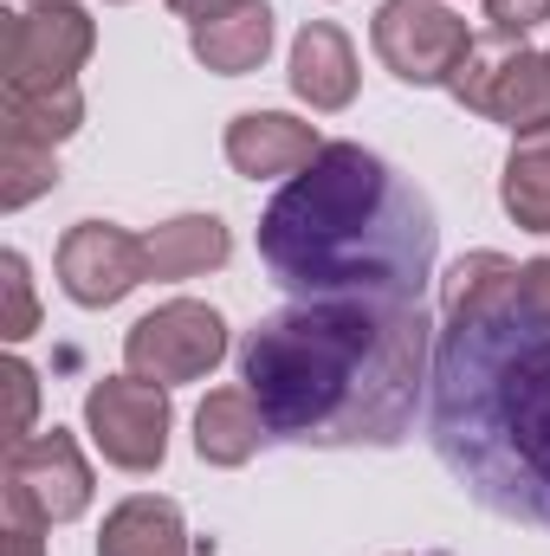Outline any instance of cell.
Returning <instances> with one entry per match:
<instances>
[{
	"label": "cell",
	"instance_id": "obj_1",
	"mask_svg": "<svg viewBox=\"0 0 550 556\" xmlns=\"http://www.w3.org/2000/svg\"><path fill=\"white\" fill-rule=\"evenodd\" d=\"M427 440L486 511L550 531V324L518 311L505 253H466L440 278Z\"/></svg>",
	"mask_w": 550,
	"mask_h": 556
},
{
	"label": "cell",
	"instance_id": "obj_2",
	"mask_svg": "<svg viewBox=\"0 0 550 556\" xmlns=\"http://www.w3.org/2000/svg\"><path fill=\"white\" fill-rule=\"evenodd\" d=\"M434 376V324L402 298H298L240 343V382L291 446H402Z\"/></svg>",
	"mask_w": 550,
	"mask_h": 556
},
{
	"label": "cell",
	"instance_id": "obj_3",
	"mask_svg": "<svg viewBox=\"0 0 550 556\" xmlns=\"http://www.w3.org/2000/svg\"><path fill=\"white\" fill-rule=\"evenodd\" d=\"M434 253V201L363 142H324L260 214V260L291 298L421 304Z\"/></svg>",
	"mask_w": 550,
	"mask_h": 556
},
{
	"label": "cell",
	"instance_id": "obj_4",
	"mask_svg": "<svg viewBox=\"0 0 550 556\" xmlns=\"http://www.w3.org/2000/svg\"><path fill=\"white\" fill-rule=\"evenodd\" d=\"M447 91L473 111V117H492L505 124L512 137H532L550 130V65L545 52H525L512 39H473V52L460 59V72L447 78Z\"/></svg>",
	"mask_w": 550,
	"mask_h": 556
},
{
	"label": "cell",
	"instance_id": "obj_5",
	"mask_svg": "<svg viewBox=\"0 0 550 556\" xmlns=\"http://www.w3.org/2000/svg\"><path fill=\"white\" fill-rule=\"evenodd\" d=\"M0 498H7V525H72L91 505V466L78 453L72 433H33L20 446H7V472H0Z\"/></svg>",
	"mask_w": 550,
	"mask_h": 556
},
{
	"label": "cell",
	"instance_id": "obj_6",
	"mask_svg": "<svg viewBox=\"0 0 550 556\" xmlns=\"http://www.w3.org/2000/svg\"><path fill=\"white\" fill-rule=\"evenodd\" d=\"M221 356H227V324L214 304H195V298H175V304L137 317L124 337V369L137 382H155V389L201 382Z\"/></svg>",
	"mask_w": 550,
	"mask_h": 556
},
{
	"label": "cell",
	"instance_id": "obj_7",
	"mask_svg": "<svg viewBox=\"0 0 550 556\" xmlns=\"http://www.w3.org/2000/svg\"><path fill=\"white\" fill-rule=\"evenodd\" d=\"M98 52V20L72 0H46L26 13H7V85L20 91H59L78 85V65Z\"/></svg>",
	"mask_w": 550,
	"mask_h": 556
},
{
	"label": "cell",
	"instance_id": "obj_8",
	"mask_svg": "<svg viewBox=\"0 0 550 556\" xmlns=\"http://www.w3.org/2000/svg\"><path fill=\"white\" fill-rule=\"evenodd\" d=\"M370 39H376V59L402 85H447L460 59L473 52V33L447 0H383Z\"/></svg>",
	"mask_w": 550,
	"mask_h": 556
},
{
	"label": "cell",
	"instance_id": "obj_9",
	"mask_svg": "<svg viewBox=\"0 0 550 556\" xmlns=\"http://www.w3.org/2000/svg\"><path fill=\"white\" fill-rule=\"evenodd\" d=\"M85 427L117 472H155L168 453V389L137 376H104L85 389Z\"/></svg>",
	"mask_w": 550,
	"mask_h": 556
},
{
	"label": "cell",
	"instance_id": "obj_10",
	"mask_svg": "<svg viewBox=\"0 0 550 556\" xmlns=\"http://www.w3.org/2000/svg\"><path fill=\"white\" fill-rule=\"evenodd\" d=\"M142 278H149V253H142L137 233H124L117 220H78L59 240V285L85 311L124 304Z\"/></svg>",
	"mask_w": 550,
	"mask_h": 556
},
{
	"label": "cell",
	"instance_id": "obj_11",
	"mask_svg": "<svg viewBox=\"0 0 550 556\" xmlns=\"http://www.w3.org/2000/svg\"><path fill=\"white\" fill-rule=\"evenodd\" d=\"M317 149H324V137H317L311 124L285 117V111H240V117L227 124V162H234V175H247V181L298 175V168L317 162Z\"/></svg>",
	"mask_w": 550,
	"mask_h": 556
},
{
	"label": "cell",
	"instance_id": "obj_12",
	"mask_svg": "<svg viewBox=\"0 0 550 556\" xmlns=\"http://www.w3.org/2000/svg\"><path fill=\"white\" fill-rule=\"evenodd\" d=\"M291 91L311 111H343L357 98V46L343 26L304 20V33L291 39Z\"/></svg>",
	"mask_w": 550,
	"mask_h": 556
},
{
	"label": "cell",
	"instance_id": "obj_13",
	"mask_svg": "<svg viewBox=\"0 0 550 556\" xmlns=\"http://www.w3.org/2000/svg\"><path fill=\"white\" fill-rule=\"evenodd\" d=\"M142 253H149V278H201L214 266H227L234 233H227L221 214H175L142 240Z\"/></svg>",
	"mask_w": 550,
	"mask_h": 556
},
{
	"label": "cell",
	"instance_id": "obj_14",
	"mask_svg": "<svg viewBox=\"0 0 550 556\" xmlns=\"http://www.w3.org/2000/svg\"><path fill=\"white\" fill-rule=\"evenodd\" d=\"M260 440H273V433H266V415L247 389H214L195 408V453L208 466H247L260 453Z\"/></svg>",
	"mask_w": 550,
	"mask_h": 556
},
{
	"label": "cell",
	"instance_id": "obj_15",
	"mask_svg": "<svg viewBox=\"0 0 550 556\" xmlns=\"http://www.w3.org/2000/svg\"><path fill=\"white\" fill-rule=\"evenodd\" d=\"M98 556H188V525L175 498H124L104 531H98Z\"/></svg>",
	"mask_w": 550,
	"mask_h": 556
},
{
	"label": "cell",
	"instance_id": "obj_16",
	"mask_svg": "<svg viewBox=\"0 0 550 556\" xmlns=\"http://www.w3.org/2000/svg\"><path fill=\"white\" fill-rule=\"evenodd\" d=\"M188 46H195V59H201L208 72H221V78H247V72H260L266 52H273V7L253 0V7H240V13L201 20Z\"/></svg>",
	"mask_w": 550,
	"mask_h": 556
},
{
	"label": "cell",
	"instance_id": "obj_17",
	"mask_svg": "<svg viewBox=\"0 0 550 556\" xmlns=\"http://www.w3.org/2000/svg\"><path fill=\"white\" fill-rule=\"evenodd\" d=\"M78 124H85L78 85H59V91H20V85H7V98H0V130H7V142L59 149L65 137H78Z\"/></svg>",
	"mask_w": 550,
	"mask_h": 556
},
{
	"label": "cell",
	"instance_id": "obj_18",
	"mask_svg": "<svg viewBox=\"0 0 550 556\" xmlns=\"http://www.w3.org/2000/svg\"><path fill=\"white\" fill-rule=\"evenodd\" d=\"M499 201L525 233H550V130L512 142L505 175H499Z\"/></svg>",
	"mask_w": 550,
	"mask_h": 556
},
{
	"label": "cell",
	"instance_id": "obj_19",
	"mask_svg": "<svg viewBox=\"0 0 550 556\" xmlns=\"http://www.w3.org/2000/svg\"><path fill=\"white\" fill-rule=\"evenodd\" d=\"M52 188H59L52 149H33V142H7V149H0V207H7V214H20L26 201H39V194H52Z\"/></svg>",
	"mask_w": 550,
	"mask_h": 556
},
{
	"label": "cell",
	"instance_id": "obj_20",
	"mask_svg": "<svg viewBox=\"0 0 550 556\" xmlns=\"http://www.w3.org/2000/svg\"><path fill=\"white\" fill-rule=\"evenodd\" d=\"M0 298H7L0 337H7V343H26V337L39 330V298H33V273H26L20 253H0Z\"/></svg>",
	"mask_w": 550,
	"mask_h": 556
},
{
	"label": "cell",
	"instance_id": "obj_21",
	"mask_svg": "<svg viewBox=\"0 0 550 556\" xmlns=\"http://www.w3.org/2000/svg\"><path fill=\"white\" fill-rule=\"evenodd\" d=\"M0 382H7V446H20V440H33V415H39V376H33V363L7 356V363H0Z\"/></svg>",
	"mask_w": 550,
	"mask_h": 556
},
{
	"label": "cell",
	"instance_id": "obj_22",
	"mask_svg": "<svg viewBox=\"0 0 550 556\" xmlns=\"http://www.w3.org/2000/svg\"><path fill=\"white\" fill-rule=\"evenodd\" d=\"M550 20V0H486V26L499 39H525Z\"/></svg>",
	"mask_w": 550,
	"mask_h": 556
},
{
	"label": "cell",
	"instance_id": "obj_23",
	"mask_svg": "<svg viewBox=\"0 0 550 556\" xmlns=\"http://www.w3.org/2000/svg\"><path fill=\"white\" fill-rule=\"evenodd\" d=\"M518 311L550 324V260H525L518 266Z\"/></svg>",
	"mask_w": 550,
	"mask_h": 556
},
{
	"label": "cell",
	"instance_id": "obj_24",
	"mask_svg": "<svg viewBox=\"0 0 550 556\" xmlns=\"http://www.w3.org/2000/svg\"><path fill=\"white\" fill-rule=\"evenodd\" d=\"M168 7H175L182 20H195V26H201V20H221V13H240V7H253V0H168Z\"/></svg>",
	"mask_w": 550,
	"mask_h": 556
},
{
	"label": "cell",
	"instance_id": "obj_25",
	"mask_svg": "<svg viewBox=\"0 0 550 556\" xmlns=\"http://www.w3.org/2000/svg\"><path fill=\"white\" fill-rule=\"evenodd\" d=\"M7 556H46L33 525H7Z\"/></svg>",
	"mask_w": 550,
	"mask_h": 556
},
{
	"label": "cell",
	"instance_id": "obj_26",
	"mask_svg": "<svg viewBox=\"0 0 550 556\" xmlns=\"http://www.w3.org/2000/svg\"><path fill=\"white\" fill-rule=\"evenodd\" d=\"M414 556H447V551H414Z\"/></svg>",
	"mask_w": 550,
	"mask_h": 556
},
{
	"label": "cell",
	"instance_id": "obj_27",
	"mask_svg": "<svg viewBox=\"0 0 550 556\" xmlns=\"http://www.w3.org/2000/svg\"><path fill=\"white\" fill-rule=\"evenodd\" d=\"M111 7H124V0H111Z\"/></svg>",
	"mask_w": 550,
	"mask_h": 556
},
{
	"label": "cell",
	"instance_id": "obj_28",
	"mask_svg": "<svg viewBox=\"0 0 550 556\" xmlns=\"http://www.w3.org/2000/svg\"><path fill=\"white\" fill-rule=\"evenodd\" d=\"M33 7H46V0H33Z\"/></svg>",
	"mask_w": 550,
	"mask_h": 556
},
{
	"label": "cell",
	"instance_id": "obj_29",
	"mask_svg": "<svg viewBox=\"0 0 550 556\" xmlns=\"http://www.w3.org/2000/svg\"><path fill=\"white\" fill-rule=\"evenodd\" d=\"M545 65H550V52H545Z\"/></svg>",
	"mask_w": 550,
	"mask_h": 556
}]
</instances>
